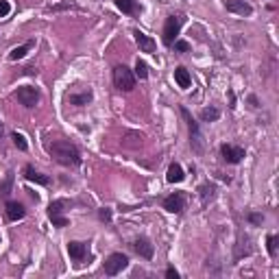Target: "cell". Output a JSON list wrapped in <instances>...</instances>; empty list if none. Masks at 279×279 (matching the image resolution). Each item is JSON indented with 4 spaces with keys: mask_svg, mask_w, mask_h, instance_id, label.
I'll return each instance as SVG.
<instances>
[{
    "mask_svg": "<svg viewBox=\"0 0 279 279\" xmlns=\"http://www.w3.org/2000/svg\"><path fill=\"white\" fill-rule=\"evenodd\" d=\"M48 153H51V157L55 162H59L61 166H79L81 164V151L76 149V144L68 140H55L48 144Z\"/></svg>",
    "mask_w": 279,
    "mask_h": 279,
    "instance_id": "obj_1",
    "label": "cell"
},
{
    "mask_svg": "<svg viewBox=\"0 0 279 279\" xmlns=\"http://www.w3.org/2000/svg\"><path fill=\"white\" fill-rule=\"evenodd\" d=\"M181 116L183 120L188 122V129H190V144H192V149L196 153H203V133H201V129H199V122L192 118V113L188 112L185 107H181Z\"/></svg>",
    "mask_w": 279,
    "mask_h": 279,
    "instance_id": "obj_2",
    "label": "cell"
},
{
    "mask_svg": "<svg viewBox=\"0 0 279 279\" xmlns=\"http://www.w3.org/2000/svg\"><path fill=\"white\" fill-rule=\"evenodd\" d=\"M113 85L120 92H131L135 87V74L131 72L127 65H116L113 68Z\"/></svg>",
    "mask_w": 279,
    "mask_h": 279,
    "instance_id": "obj_3",
    "label": "cell"
},
{
    "mask_svg": "<svg viewBox=\"0 0 279 279\" xmlns=\"http://www.w3.org/2000/svg\"><path fill=\"white\" fill-rule=\"evenodd\" d=\"M65 207H70L68 199H57V201H53V203L48 205V218L53 221L55 227H68L70 225V221L63 216Z\"/></svg>",
    "mask_w": 279,
    "mask_h": 279,
    "instance_id": "obj_4",
    "label": "cell"
},
{
    "mask_svg": "<svg viewBox=\"0 0 279 279\" xmlns=\"http://www.w3.org/2000/svg\"><path fill=\"white\" fill-rule=\"evenodd\" d=\"M183 22H185L183 13L168 15V18H166V24H164V44H166V46H172V42L177 40L179 31H181Z\"/></svg>",
    "mask_w": 279,
    "mask_h": 279,
    "instance_id": "obj_5",
    "label": "cell"
},
{
    "mask_svg": "<svg viewBox=\"0 0 279 279\" xmlns=\"http://www.w3.org/2000/svg\"><path fill=\"white\" fill-rule=\"evenodd\" d=\"M129 266V258L124 253H112L105 260V275L109 277H116L118 273H122Z\"/></svg>",
    "mask_w": 279,
    "mask_h": 279,
    "instance_id": "obj_6",
    "label": "cell"
},
{
    "mask_svg": "<svg viewBox=\"0 0 279 279\" xmlns=\"http://www.w3.org/2000/svg\"><path fill=\"white\" fill-rule=\"evenodd\" d=\"M15 98L22 103L24 107H35L37 103H40V92H37V87H31V85H22L18 87V92H15Z\"/></svg>",
    "mask_w": 279,
    "mask_h": 279,
    "instance_id": "obj_7",
    "label": "cell"
},
{
    "mask_svg": "<svg viewBox=\"0 0 279 279\" xmlns=\"http://www.w3.org/2000/svg\"><path fill=\"white\" fill-rule=\"evenodd\" d=\"M164 210H168L170 214H181L185 210V196L181 192H174L164 199Z\"/></svg>",
    "mask_w": 279,
    "mask_h": 279,
    "instance_id": "obj_8",
    "label": "cell"
},
{
    "mask_svg": "<svg viewBox=\"0 0 279 279\" xmlns=\"http://www.w3.org/2000/svg\"><path fill=\"white\" fill-rule=\"evenodd\" d=\"M221 153H223V160L227 164H240L244 157V149L242 146H236V144H223Z\"/></svg>",
    "mask_w": 279,
    "mask_h": 279,
    "instance_id": "obj_9",
    "label": "cell"
},
{
    "mask_svg": "<svg viewBox=\"0 0 279 279\" xmlns=\"http://www.w3.org/2000/svg\"><path fill=\"white\" fill-rule=\"evenodd\" d=\"M225 7L229 13H236V15H251L253 13V7H251L249 2H244V0H227L225 2Z\"/></svg>",
    "mask_w": 279,
    "mask_h": 279,
    "instance_id": "obj_10",
    "label": "cell"
},
{
    "mask_svg": "<svg viewBox=\"0 0 279 279\" xmlns=\"http://www.w3.org/2000/svg\"><path fill=\"white\" fill-rule=\"evenodd\" d=\"M131 247H133V251L140 255V258L153 260V253H155V249H153V244H151L146 238H138L133 244H131Z\"/></svg>",
    "mask_w": 279,
    "mask_h": 279,
    "instance_id": "obj_11",
    "label": "cell"
},
{
    "mask_svg": "<svg viewBox=\"0 0 279 279\" xmlns=\"http://www.w3.org/2000/svg\"><path fill=\"white\" fill-rule=\"evenodd\" d=\"M133 35H135V42H138V46H140L142 53H155L157 44H155L153 37H149L146 33H142V31H133Z\"/></svg>",
    "mask_w": 279,
    "mask_h": 279,
    "instance_id": "obj_12",
    "label": "cell"
},
{
    "mask_svg": "<svg viewBox=\"0 0 279 279\" xmlns=\"http://www.w3.org/2000/svg\"><path fill=\"white\" fill-rule=\"evenodd\" d=\"M68 253H70V258L79 264V262H83L87 258V244H83V242H68Z\"/></svg>",
    "mask_w": 279,
    "mask_h": 279,
    "instance_id": "obj_13",
    "label": "cell"
},
{
    "mask_svg": "<svg viewBox=\"0 0 279 279\" xmlns=\"http://www.w3.org/2000/svg\"><path fill=\"white\" fill-rule=\"evenodd\" d=\"M26 216V210H24V205L18 203V201H9L7 203V218L9 221H22V218Z\"/></svg>",
    "mask_w": 279,
    "mask_h": 279,
    "instance_id": "obj_14",
    "label": "cell"
},
{
    "mask_svg": "<svg viewBox=\"0 0 279 279\" xmlns=\"http://www.w3.org/2000/svg\"><path fill=\"white\" fill-rule=\"evenodd\" d=\"M24 177H26V181L40 183V185H48V183H51V177H46V174L37 172L33 166H26V168H24Z\"/></svg>",
    "mask_w": 279,
    "mask_h": 279,
    "instance_id": "obj_15",
    "label": "cell"
},
{
    "mask_svg": "<svg viewBox=\"0 0 279 279\" xmlns=\"http://www.w3.org/2000/svg\"><path fill=\"white\" fill-rule=\"evenodd\" d=\"M174 81H177V85L181 87V90H188V87L192 85V76H190V72L183 68V65L174 68Z\"/></svg>",
    "mask_w": 279,
    "mask_h": 279,
    "instance_id": "obj_16",
    "label": "cell"
},
{
    "mask_svg": "<svg viewBox=\"0 0 279 279\" xmlns=\"http://www.w3.org/2000/svg\"><path fill=\"white\" fill-rule=\"evenodd\" d=\"M185 179V172L181 168V164H170V168H168V174H166V181L168 183H181Z\"/></svg>",
    "mask_w": 279,
    "mask_h": 279,
    "instance_id": "obj_17",
    "label": "cell"
},
{
    "mask_svg": "<svg viewBox=\"0 0 279 279\" xmlns=\"http://www.w3.org/2000/svg\"><path fill=\"white\" fill-rule=\"evenodd\" d=\"M94 98V94H92L90 90H85V92H81V94H68V101L72 103V105H76V107H83V105H87V103Z\"/></svg>",
    "mask_w": 279,
    "mask_h": 279,
    "instance_id": "obj_18",
    "label": "cell"
},
{
    "mask_svg": "<svg viewBox=\"0 0 279 279\" xmlns=\"http://www.w3.org/2000/svg\"><path fill=\"white\" fill-rule=\"evenodd\" d=\"M113 2H116V7L122 11V13H127V15H135L140 11L135 0H113Z\"/></svg>",
    "mask_w": 279,
    "mask_h": 279,
    "instance_id": "obj_19",
    "label": "cell"
},
{
    "mask_svg": "<svg viewBox=\"0 0 279 279\" xmlns=\"http://www.w3.org/2000/svg\"><path fill=\"white\" fill-rule=\"evenodd\" d=\"M266 249H269L271 258H277L279 255V236H275V233L266 236Z\"/></svg>",
    "mask_w": 279,
    "mask_h": 279,
    "instance_id": "obj_20",
    "label": "cell"
},
{
    "mask_svg": "<svg viewBox=\"0 0 279 279\" xmlns=\"http://www.w3.org/2000/svg\"><path fill=\"white\" fill-rule=\"evenodd\" d=\"M214 192H216V185H212V183H205V185H201V203L207 205L212 199H214Z\"/></svg>",
    "mask_w": 279,
    "mask_h": 279,
    "instance_id": "obj_21",
    "label": "cell"
},
{
    "mask_svg": "<svg viewBox=\"0 0 279 279\" xmlns=\"http://www.w3.org/2000/svg\"><path fill=\"white\" fill-rule=\"evenodd\" d=\"M33 48V42H26V44H22V46H18V48H13V51L9 53V59H13V61H18V59H22L26 53H29Z\"/></svg>",
    "mask_w": 279,
    "mask_h": 279,
    "instance_id": "obj_22",
    "label": "cell"
},
{
    "mask_svg": "<svg viewBox=\"0 0 279 279\" xmlns=\"http://www.w3.org/2000/svg\"><path fill=\"white\" fill-rule=\"evenodd\" d=\"M218 118H221V112H218L216 107H205L203 112H201V120H203V122H216Z\"/></svg>",
    "mask_w": 279,
    "mask_h": 279,
    "instance_id": "obj_23",
    "label": "cell"
},
{
    "mask_svg": "<svg viewBox=\"0 0 279 279\" xmlns=\"http://www.w3.org/2000/svg\"><path fill=\"white\" fill-rule=\"evenodd\" d=\"M11 188H13V172H9L7 177H4V181L0 183V199H7L11 194Z\"/></svg>",
    "mask_w": 279,
    "mask_h": 279,
    "instance_id": "obj_24",
    "label": "cell"
},
{
    "mask_svg": "<svg viewBox=\"0 0 279 279\" xmlns=\"http://www.w3.org/2000/svg\"><path fill=\"white\" fill-rule=\"evenodd\" d=\"M11 140H13V144L18 146L20 151H26L29 149V142H26V138L22 133H18V131H15V133H11Z\"/></svg>",
    "mask_w": 279,
    "mask_h": 279,
    "instance_id": "obj_25",
    "label": "cell"
},
{
    "mask_svg": "<svg viewBox=\"0 0 279 279\" xmlns=\"http://www.w3.org/2000/svg\"><path fill=\"white\" fill-rule=\"evenodd\" d=\"M133 74L138 76V79H146V76H149V65L138 59V63H135V72H133Z\"/></svg>",
    "mask_w": 279,
    "mask_h": 279,
    "instance_id": "obj_26",
    "label": "cell"
},
{
    "mask_svg": "<svg viewBox=\"0 0 279 279\" xmlns=\"http://www.w3.org/2000/svg\"><path fill=\"white\" fill-rule=\"evenodd\" d=\"M174 51H179V53H188L190 51V44L188 42H183V40H174Z\"/></svg>",
    "mask_w": 279,
    "mask_h": 279,
    "instance_id": "obj_27",
    "label": "cell"
},
{
    "mask_svg": "<svg viewBox=\"0 0 279 279\" xmlns=\"http://www.w3.org/2000/svg\"><path fill=\"white\" fill-rule=\"evenodd\" d=\"M9 13H11V4L7 0H0V18H7Z\"/></svg>",
    "mask_w": 279,
    "mask_h": 279,
    "instance_id": "obj_28",
    "label": "cell"
},
{
    "mask_svg": "<svg viewBox=\"0 0 279 279\" xmlns=\"http://www.w3.org/2000/svg\"><path fill=\"white\" fill-rule=\"evenodd\" d=\"M247 218H249V223H253V225H262V223H264V216L258 214V212H251Z\"/></svg>",
    "mask_w": 279,
    "mask_h": 279,
    "instance_id": "obj_29",
    "label": "cell"
},
{
    "mask_svg": "<svg viewBox=\"0 0 279 279\" xmlns=\"http://www.w3.org/2000/svg\"><path fill=\"white\" fill-rule=\"evenodd\" d=\"M98 218H101V221H105V223H109V221H112V210H109V207H103V210L98 212Z\"/></svg>",
    "mask_w": 279,
    "mask_h": 279,
    "instance_id": "obj_30",
    "label": "cell"
},
{
    "mask_svg": "<svg viewBox=\"0 0 279 279\" xmlns=\"http://www.w3.org/2000/svg\"><path fill=\"white\" fill-rule=\"evenodd\" d=\"M166 277H168V279H179L177 269H174V266H168V269H166Z\"/></svg>",
    "mask_w": 279,
    "mask_h": 279,
    "instance_id": "obj_31",
    "label": "cell"
},
{
    "mask_svg": "<svg viewBox=\"0 0 279 279\" xmlns=\"http://www.w3.org/2000/svg\"><path fill=\"white\" fill-rule=\"evenodd\" d=\"M2 133H4V129H2V124H0V138H2Z\"/></svg>",
    "mask_w": 279,
    "mask_h": 279,
    "instance_id": "obj_32",
    "label": "cell"
}]
</instances>
